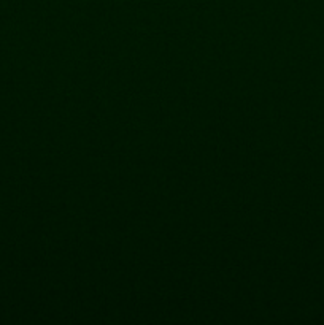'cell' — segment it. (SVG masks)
I'll list each match as a JSON object with an SVG mask.
<instances>
[]
</instances>
